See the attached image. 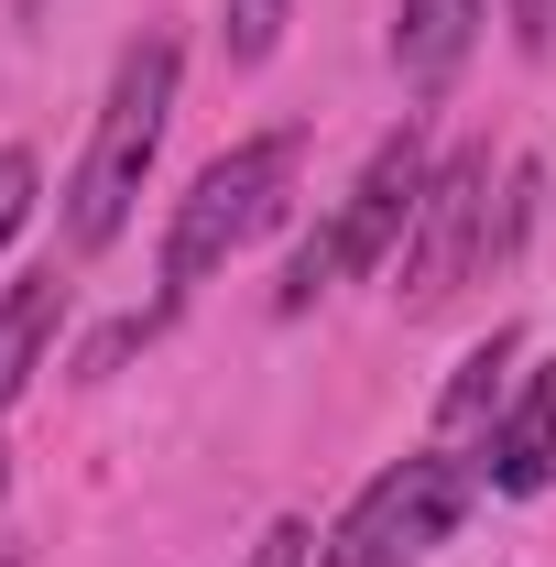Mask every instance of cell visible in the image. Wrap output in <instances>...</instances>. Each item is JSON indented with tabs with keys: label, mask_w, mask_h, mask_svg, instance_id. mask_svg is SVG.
<instances>
[{
	"label": "cell",
	"mask_w": 556,
	"mask_h": 567,
	"mask_svg": "<svg viewBox=\"0 0 556 567\" xmlns=\"http://www.w3.org/2000/svg\"><path fill=\"white\" fill-rule=\"evenodd\" d=\"M513 350H524V339H513V328H491L481 350L447 371V393H436V447H459L470 425H491V415H502V371H513Z\"/></svg>",
	"instance_id": "cell-9"
},
{
	"label": "cell",
	"mask_w": 556,
	"mask_h": 567,
	"mask_svg": "<svg viewBox=\"0 0 556 567\" xmlns=\"http://www.w3.org/2000/svg\"><path fill=\"white\" fill-rule=\"evenodd\" d=\"M11 11H22V22H33V11H44V0H11Z\"/></svg>",
	"instance_id": "cell-15"
},
{
	"label": "cell",
	"mask_w": 556,
	"mask_h": 567,
	"mask_svg": "<svg viewBox=\"0 0 556 567\" xmlns=\"http://www.w3.org/2000/svg\"><path fill=\"white\" fill-rule=\"evenodd\" d=\"M284 11H295V0H229V22H218V55H229V66H262V55L284 44Z\"/></svg>",
	"instance_id": "cell-10"
},
{
	"label": "cell",
	"mask_w": 556,
	"mask_h": 567,
	"mask_svg": "<svg viewBox=\"0 0 556 567\" xmlns=\"http://www.w3.org/2000/svg\"><path fill=\"white\" fill-rule=\"evenodd\" d=\"M491 0H393V66L415 99H436L447 76L470 66V44H481Z\"/></svg>",
	"instance_id": "cell-7"
},
{
	"label": "cell",
	"mask_w": 556,
	"mask_h": 567,
	"mask_svg": "<svg viewBox=\"0 0 556 567\" xmlns=\"http://www.w3.org/2000/svg\"><path fill=\"white\" fill-rule=\"evenodd\" d=\"M502 11H513V44H524V55H546V33H556V0H502Z\"/></svg>",
	"instance_id": "cell-14"
},
{
	"label": "cell",
	"mask_w": 556,
	"mask_h": 567,
	"mask_svg": "<svg viewBox=\"0 0 556 567\" xmlns=\"http://www.w3.org/2000/svg\"><path fill=\"white\" fill-rule=\"evenodd\" d=\"M0 492H11V470H0Z\"/></svg>",
	"instance_id": "cell-17"
},
{
	"label": "cell",
	"mask_w": 556,
	"mask_h": 567,
	"mask_svg": "<svg viewBox=\"0 0 556 567\" xmlns=\"http://www.w3.org/2000/svg\"><path fill=\"white\" fill-rule=\"evenodd\" d=\"M0 567H22V557H11V546H0Z\"/></svg>",
	"instance_id": "cell-16"
},
{
	"label": "cell",
	"mask_w": 556,
	"mask_h": 567,
	"mask_svg": "<svg viewBox=\"0 0 556 567\" xmlns=\"http://www.w3.org/2000/svg\"><path fill=\"white\" fill-rule=\"evenodd\" d=\"M175 76H186V44L175 33L121 44L110 99H99V132H87L76 186H66V251H110L132 229L142 186H153V153H164V121H175Z\"/></svg>",
	"instance_id": "cell-1"
},
{
	"label": "cell",
	"mask_w": 556,
	"mask_h": 567,
	"mask_svg": "<svg viewBox=\"0 0 556 567\" xmlns=\"http://www.w3.org/2000/svg\"><path fill=\"white\" fill-rule=\"evenodd\" d=\"M55 328H66V274H55V262H33L22 284H0V415H11V393L33 382V360L55 350Z\"/></svg>",
	"instance_id": "cell-8"
},
{
	"label": "cell",
	"mask_w": 556,
	"mask_h": 567,
	"mask_svg": "<svg viewBox=\"0 0 556 567\" xmlns=\"http://www.w3.org/2000/svg\"><path fill=\"white\" fill-rule=\"evenodd\" d=\"M470 502H481V458L415 447V458H393V470L339 513V535H328L317 557L328 567H425L459 524H470Z\"/></svg>",
	"instance_id": "cell-5"
},
{
	"label": "cell",
	"mask_w": 556,
	"mask_h": 567,
	"mask_svg": "<svg viewBox=\"0 0 556 567\" xmlns=\"http://www.w3.org/2000/svg\"><path fill=\"white\" fill-rule=\"evenodd\" d=\"M556 481V360L524 371V393H502V415L481 436V492L502 502H535Z\"/></svg>",
	"instance_id": "cell-6"
},
{
	"label": "cell",
	"mask_w": 556,
	"mask_h": 567,
	"mask_svg": "<svg viewBox=\"0 0 556 567\" xmlns=\"http://www.w3.org/2000/svg\"><path fill=\"white\" fill-rule=\"evenodd\" d=\"M295 164H306V132H251L175 197V229H164V306H186L208 274H229V262L274 229L284 197H295Z\"/></svg>",
	"instance_id": "cell-3"
},
{
	"label": "cell",
	"mask_w": 556,
	"mask_h": 567,
	"mask_svg": "<svg viewBox=\"0 0 556 567\" xmlns=\"http://www.w3.org/2000/svg\"><path fill=\"white\" fill-rule=\"evenodd\" d=\"M251 567H317V524H306V513H274L262 546H251Z\"/></svg>",
	"instance_id": "cell-13"
},
{
	"label": "cell",
	"mask_w": 556,
	"mask_h": 567,
	"mask_svg": "<svg viewBox=\"0 0 556 567\" xmlns=\"http://www.w3.org/2000/svg\"><path fill=\"white\" fill-rule=\"evenodd\" d=\"M524 208H535V175H502L491 164V142H459L436 175H425L415 197V229H404V251H393V295L404 306H447L459 284H481L491 262H502V240L524 229Z\"/></svg>",
	"instance_id": "cell-2"
},
{
	"label": "cell",
	"mask_w": 556,
	"mask_h": 567,
	"mask_svg": "<svg viewBox=\"0 0 556 567\" xmlns=\"http://www.w3.org/2000/svg\"><path fill=\"white\" fill-rule=\"evenodd\" d=\"M33 197H44V164H33L22 142H0V251H11V229L33 218Z\"/></svg>",
	"instance_id": "cell-12"
},
{
	"label": "cell",
	"mask_w": 556,
	"mask_h": 567,
	"mask_svg": "<svg viewBox=\"0 0 556 567\" xmlns=\"http://www.w3.org/2000/svg\"><path fill=\"white\" fill-rule=\"evenodd\" d=\"M425 175H436L425 121H404V132L371 142V153H360V175H349V197L317 218V240L295 251V274H284V317H306V306H317V295H339L349 274H382V262L404 251V229H415Z\"/></svg>",
	"instance_id": "cell-4"
},
{
	"label": "cell",
	"mask_w": 556,
	"mask_h": 567,
	"mask_svg": "<svg viewBox=\"0 0 556 567\" xmlns=\"http://www.w3.org/2000/svg\"><path fill=\"white\" fill-rule=\"evenodd\" d=\"M164 317H175V306H142V317H121V328H99L87 360H76V382H99V371H121L132 350H153V339H164Z\"/></svg>",
	"instance_id": "cell-11"
}]
</instances>
